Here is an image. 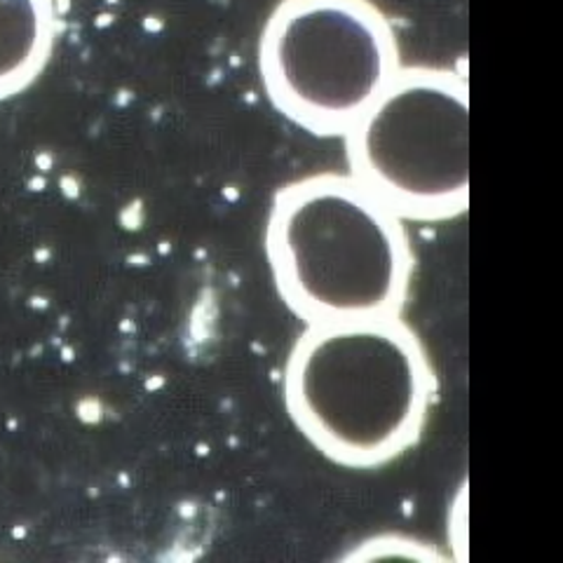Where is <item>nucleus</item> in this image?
Wrapping results in <instances>:
<instances>
[{"label":"nucleus","mask_w":563,"mask_h":563,"mask_svg":"<svg viewBox=\"0 0 563 563\" xmlns=\"http://www.w3.org/2000/svg\"><path fill=\"white\" fill-rule=\"evenodd\" d=\"M57 35V0H0V101L38 80Z\"/></svg>","instance_id":"nucleus-5"},{"label":"nucleus","mask_w":563,"mask_h":563,"mask_svg":"<svg viewBox=\"0 0 563 563\" xmlns=\"http://www.w3.org/2000/svg\"><path fill=\"white\" fill-rule=\"evenodd\" d=\"M350 176L404 221L470 207V90L451 68L401 66L345 132Z\"/></svg>","instance_id":"nucleus-3"},{"label":"nucleus","mask_w":563,"mask_h":563,"mask_svg":"<svg viewBox=\"0 0 563 563\" xmlns=\"http://www.w3.org/2000/svg\"><path fill=\"white\" fill-rule=\"evenodd\" d=\"M399 68L397 33L372 0H279L258 43L268 99L314 136H345Z\"/></svg>","instance_id":"nucleus-4"},{"label":"nucleus","mask_w":563,"mask_h":563,"mask_svg":"<svg viewBox=\"0 0 563 563\" xmlns=\"http://www.w3.org/2000/svg\"><path fill=\"white\" fill-rule=\"evenodd\" d=\"M434 399V366L401 314L308 324L285 366L294 426L347 470H376L409 453Z\"/></svg>","instance_id":"nucleus-1"},{"label":"nucleus","mask_w":563,"mask_h":563,"mask_svg":"<svg viewBox=\"0 0 563 563\" xmlns=\"http://www.w3.org/2000/svg\"><path fill=\"white\" fill-rule=\"evenodd\" d=\"M266 256L282 301L306 324L395 317L409 303L407 225L350 174L320 172L279 188Z\"/></svg>","instance_id":"nucleus-2"}]
</instances>
